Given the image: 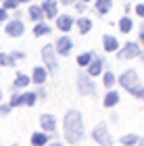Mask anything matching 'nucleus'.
<instances>
[{
    "instance_id": "f257e3e1",
    "label": "nucleus",
    "mask_w": 144,
    "mask_h": 146,
    "mask_svg": "<svg viewBox=\"0 0 144 146\" xmlns=\"http://www.w3.org/2000/svg\"><path fill=\"white\" fill-rule=\"evenodd\" d=\"M63 127H65V140L69 144H75L84 138V119H82V113L80 111H69L65 115V121H63Z\"/></svg>"
},
{
    "instance_id": "f03ea898",
    "label": "nucleus",
    "mask_w": 144,
    "mask_h": 146,
    "mask_svg": "<svg viewBox=\"0 0 144 146\" xmlns=\"http://www.w3.org/2000/svg\"><path fill=\"white\" fill-rule=\"evenodd\" d=\"M119 84H121V88L129 92V94H138V90H140V79H138V73H136L134 69H127V71H123L121 73V77H119Z\"/></svg>"
},
{
    "instance_id": "7ed1b4c3",
    "label": "nucleus",
    "mask_w": 144,
    "mask_h": 146,
    "mask_svg": "<svg viewBox=\"0 0 144 146\" xmlns=\"http://www.w3.org/2000/svg\"><path fill=\"white\" fill-rule=\"evenodd\" d=\"M42 63L48 67L50 73H54L58 63H56V44H46L42 48Z\"/></svg>"
},
{
    "instance_id": "20e7f679",
    "label": "nucleus",
    "mask_w": 144,
    "mask_h": 146,
    "mask_svg": "<svg viewBox=\"0 0 144 146\" xmlns=\"http://www.w3.org/2000/svg\"><path fill=\"white\" fill-rule=\"evenodd\" d=\"M77 90H80V94H84V96H94L96 94V86H94L90 73H80V75H77Z\"/></svg>"
},
{
    "instance_id": "39448f33",
    "label": "nucleus",
    "mask_w": 144,
    "mask_h": 146,
    "mask_svg": "<svg viewBox=\"0 0 144 146\" xmlns=\"http://www.w3.org/2000/svg\"><path fill=\"white\" fill-rule=\"evenodd\" d=\"M140 46L136 42H127L125 46H121L119 50H117V56H119V61H129V58H136L140 56Z\"/></svg>"
},
{
    "instance_id": "423d86ee",
    "label": "nucleus",
    "mask_w": 144,
    "mask_h": 146,
    "mask_svg": "<svg viewBox=\"0 0 144 146\" xmlns=\"http://www.w3.org/2000/svg\"><path fill=\"white\" fill-rule=\"evenodd\" d=\"M92 138L98 144H102V146H111V144H113V138H111V134H109V129H107V125H104V123H100L92 131Z\"/></svg>"
},
{
    "instance_id": "0eeeda50",
    "label": "nucleus",
    "mask_w": 144,
    "mask_h": 146,
    "mask_svg": "<svg viewBox=\"0 0 144 146\" xmlns=\"http://www.w3.org/2000/svg\"><path fill=\"white\" fill-rule=\"evenodd\" d=\"M4 31H6V34H9L11 38H19V36H23V34H25V25H23L21 19H17V17H15L13 21L6 23Z\"/></svg>"
},
{
    "instance_id": "6e6552de",
    "label": "nucleus",
    "mask_w": 144,
    "mask_h": 146,
    "mask_svg": "<svg viewBox=\"0 0 144 146\" xmlns=\"http://www.w3.org/2000/svg\"><path fill=\"white\" fill-rule=\"evenodd\" d=\"M40 127L44 131H48V134H52V131L56 129V117L50 115V113H46V115L40 117Z\"/></svg>"
},
{
    "instance_id": "1a4fd4ad",
    "label": "nucleus",
    "mask_w": 144,
    "mask_h": 146,
    "mask_svg": "<svg viewBox=\"0 0 144 146\" xmlns=\"http://www.w3.org/2000/svg\"><path fill=\"white\" fill-rule=\"evenodd\" d=\"M71 48H73V42H71V38H67V36L58 38V42H56V52H58L61 56H67L69 52H71Z\"/></svg>"
},
{
    "instance_id": "9d476101",
    "label": "nucleus",
    "mask_w": 144,
    "mask_h": 146,
    "mask_svg": "<svg viewBox=\"0 0 144 146\" xmlns=\"http://www.w3.org/2000/svg\"><path fill=\"white\" fill-rule=\"evenodd\" d=\"M73 17L71 15H58L56 17V29L61 31H71V27H73Z\"/></svg>"
},
{
    "instance_id": "9b49d317",
    "label": "nucleus",
    "mask_w": 144,
    "mask_h": 146,
    "mask_svg": "<svg viewBox=\"0 0 144 146\" xmlns=\"http://www.w3.org/2000/svg\"><path fill=\"white\" fill-rule=\"evenodd\" d=\"M42 9H44V13H46V19H56L58 17V4L54 2V0H44Z\"/></svg>"
},
{
    "instance_id": "f8f14e48",
    "label": "nucleus",
    "mask_w": 144,
    "mask_h": 146,
    "mask_svg": "<svg viewBox=\"0 0 144 146\" xmlns=\"http://www.w3.org/2000/svg\"><path fill=\"white\" fill-rule=\"evenodd\" d=\"M102 67H104V61H102L98 54H94L92 63L88 65V73H90L92 77H96V75H100V73H102Z\"/></svg>"
},
{
    "instance_id": "ddd939ff",
    "label": "nucleus",
    "mask_w": 144,
    "mask_h": 146,
    "mask_svg": "<svg viewBox=\"0 0 144 146\" xmlns=\"http://www.w3.org/2000/svg\"><path fill=\"white\" fill-rule=\"evenodd\" d=\"M46 77H48V67L46 65H44V67H36L34 73H31V82H36L38 86H42L46 82Z\"/></svg>"
},
{
    "instance_id": "4468645a",
    "label": "nucleus",
    "mask_w": 144,
    "mask_h": 146,
    "mask_svg": "<svg viewBox=\"0 0 144 146\" xmlns=\"http://www.w3.org/2000/svg\"><path fill=\"white\" fill-rule=\"evenodd\" d=\"M102 48L107 50V52H117V50H119V42H117V38L107 34V36L102 38Z\"/></svg>"
},
{
    "instance_id": "2eb2a0df",
    "label": "nucleus",
    "mask_w": 144,
    "mask_h": 146,
    "mask_svg": "<svg viewBox=\"0 0 144 146\" xmlns=\"http://www.w3.org/2000/svg\"><path fill=\"white\" fill-rule=\"evenodd\" d=\"M29 82H31V77H29V75H25V73H17L15 82H13V88H15V90L27 88V84H29Z\"/></svg>"
},
{
    "instance_id": "dca6fc26",
    "label": "nucleus",
    "mask_w": 144,
    "mask_h": 146,
    "mask_svg": "<svg viewBox=\"0 0 144 146\" xmlns=\"http://www.w3.org/2000/svg\"><path fill=\"white\" fill-rule=\"evenodd\" d=\"M117 102H119V94H117L115 90H109V92H107V96L102 98V104H104V107H107V109L115 107Z\"/></svg>"
},
{
    "instance_id": "f3484780",
    "label": "nucleus",
    "mask_w": 144,
    "mask_h": 146,
    "mask_svg": "<svg viewBox=\"0 0 144 146\" xmlns=\"http://www.w3.org/2000/svg\"><path fill=\"white\" fill-rule=\"evenodd\" d=\"M31 144L34 146H42V144H48V131H36L34 136H31Z\"/></svg>"
},
{
    "instance_id": "a211bd4d",
    "label": "nucleus",
    "mask_w": 144,
    "mask_h": 146,
    "mask_svg": "<svg viewBox=\"0 0 144 146\" xmlns=\"http://www.w3.org/2000/svg\"><path fill=\"white\" fill-rule=\"evenodd\" d=\"M75 25H77V29H80V34H88V31L92 29V21H90L88 17H80L75 21Z\"/></svg>"
},
{
    "instance_id": "6ab92c4d",
    "label": "nucleus",
    "mask_w": 144,
    "mask_h": 146,
    "mask_svg": "<svg viewBox=\"0 0 144 146\" xmlns=\"http://www.w3.org/2000/svg\"><path fill=\"white\" fill-rule=\"evenodd\" d=\"M111 2H113V0H94L96 13H98V15H107L109 9H111Z\"/></svg>"
},
{
    "instance_id": "aec40b11",
    "label": "nucleus",
    "mask_w": 144,
    "mask_h": 146,
    "mask_svg": "<svg viewBox=\"0 0 144 146\" xmlns=\"http://www.w3.org/2000/svg\"><path fill=\"white\" fill-rule=\"evenodd\" d=\"M29 17L34 19V21H42V17H46V13H44L42 4H40V6H38V4L29 6Z\"/></svg>"
},
{
    "instance_id": "412c9836",
    "label": "nucleus",
    "mask_w": 144,
    "mask_h": 146,
    "mask_svg": "<svg viewBox=\"0 0 144 146\" xmlns=\"http://www.w3.org/2000/svg\"><path fill=\"white\" fill-rule=\"evenodd\" d=\"M92 58H94V52H82V54L77 56V65H80V67H86V69H88V65L92 63Z\"/></svg>"
},
{
    "instance_id": "4be33fe9",
    "label": "nucleus",
    "mask_w": 144,
    "mask_h": 146,
    "mask_svg": "<svg viewBox=\"0 0 144 146\" xmlns=\"http://www.w3.org/2000/svg\"><path fill=\"white\" fill-rule=\"evenodd\" d=\"M50 34V27H48V23H42V21H36V27H34V36H46Z\"/></svg>"
},
{
    "instance_id": "5701e85b",
    "label": "nucleus",
    "mask_w": 144,
    "mask_h": 146,
    "mask_svg": "<svg viewBox=\"0 0 144 146\" xmlns=\"http://www.w3.org/2000/svg\"><path fill=\"white\" fill-rule=\"evenodd\" d=\"M17 61V58L15 56H13V52H11V54H4V52H0V65H2V67H15V63Z\"/></svg>"
},
{
    "instance_id": "b1692460",
    "label": "nucleus",
    "mask_w": 144,
    "mask_h": 146,
    "mask_svg": "<svg viewBox=\"0 0 144 146\" xmlns=\"http://www.w3.org/2000/svg\"><path fill=\"white\" fill-rule=\"evenodd\" d=\"M132 27H134V23H132V19H129V17H121L119 19V29L123 31V34H129Z\"/></svg>"
},
{
    "instance_id": "393cba45",
    "label": "nucleus",
    "mask_w": 144,
    "mask_h": 146,
    "mask_svg": "<svg viewBox=\"0 0 144 146\" xmlns=\"http://www.w3.org/2000/svg\"><path fill=\"white\" fill-rule=\"evenodd\" d=\"M11 104H13V109H15V107H23V104H25V92H23V94H13Z\"/></svg>"
},
{
    "instance_id": "a878e982",
    "label": "nucleus",
    "mask_w": 144,
    "mask_h": 146,
    "mask_svg": "<svg viewBox=\"0 0 144 146\" xmlns=\"http://www.w3.org/2000/svg\"><path fill=\"white\" fill-rule=\"evenodd\" d=\"M138 142H140V138L136 136V134H127V136H123V138H121V144H127V146L138 144Z\"/></svg>"
},
{
    "instance_id": "bb28decb",
    "label": "nucleus",
    "mask_w": 144,
    "mask_h": 146,
    "mask_svg": "<svg viewBox=\"0 0 144 146\" xmlns=\"http://www.w3.org/2000/svg\"><path fill=\"white\" fill-rule=\"evenodd\" d=\"M38 98H40L38 92H25V104H27V107H34Z\"/></svg>"
},
{
    "instance_id": "cd10ccee",
    "label": "nucleus",
    "mask_w": 144,
    "mask_h": 146,
    "mask_svg": "<svg viewBox=\"0 0 144 146\" xmlns=\"http://www.w3.org/2000/svg\"><path fill=\"white\" fill-rule=\"evenodd\" d=\"M117 82V77L113 75V73H111V71H107V73H104V75H102V84L104 86H107V88H111V86H113Z\"/></svg>"
},
{
    "instance_id": "c85d7f7f",
    "label": "nucleus",
    "mask_w": 144,
    "mask_h": 146,
    "mask_svg": "<svg viewBox=\"0 0 144 146\" xmlns=\"http://www.w3.org/2000/svg\"><path fill=\"white\" fill-rule=\"evenodd\" d=\"M2 2H4V9H9V11H15L17 6L21 4L19 0H2Z\"/></svg>"
},
{
    "instance_id": "c756f323",
    "label": "nucleus",
    "mask_w": 144,
    "mask_h": 146,
    "mask_svg": "<svg viewBox=\"0 0 144 146\" xmlns=\"http://www.w3.org/2000/svg\"><path fill=\"white\" fill-rule=\"evenodd\" d=\"M13 109V104H0V115H9Z\"/></svg>"
},
{
    "instance_id": "7c9ffc66",
    "label": "nucleus",
    "mask_w": 144,
    "mask_h": 146,
    "mask_svg": "<svg viewBox=\"0 0 144 146\" xmlns=\"http://www.w3.org/2000/svg\"><path fill=\"white\" fill-rule=\"evenodd\" d=\"M6 19H9V9H0V21H6Z\"/></svg>"
},
{
    "instance_id": "2f4dec72",
    "label": "nucleus",
    "mask_w": 144,
    "mask_h": 146,
    "mask_svg": "<svg viewBox=\"0 0 144 146\" xmlns=\"http://www.w3.org/2000/svg\"><path fill=\"white\" fill-rule=\"evenodd\" d=\"M75 9L80 11V13H84V11H86V2H84V0H80V2H75Z\"/></svg>"
},
{
    "instance_id": "473e14b6",
    "label": "nucleus",
    "mask_w": 144,
    "mask_h": 146,
    "mask_svg": "<svg viewBox=\"0 0 144 146\" xmlns=\"http://www.w3.org/2000/svg\"><path fill=\"white\" fill-rule=\"evenodd\" d=\"M136 13H138V17L144 19V4H136Z\"/></svg>"
},
{
    "instance_id": "72a5a7b5",
    "label": "nucleus",
    "mask_w": 144,
    "mask_h": 146,
    "mask_svg": "<svg viewBox=\"0 0 144 146\" xmlns=\"http://www.w3.org/2000/svg\"><path fill=\"white\" fill-rule=\"evenodd\" d=\"M13 56H15L17 61H21V58H25V52H21V50H15V52H13Z\"/></svg>"
},
{
    "instance_id": "f704fd0d",
    "label": "nucleus",
    "mask_w": 144,
    "mask_h": 146,
    "mask_svg": "<svg viewBox=\"0 0 144 146\" xmlns=\"http://www.w3.org/2000/svg\"><path fill=\"white\" fill-rule=\"evenodd\" d=\"M38 96H40V98H44V96H46V90H44L42 86H40V88H38Z\"/></svg>"
},
{
    "instance_id": "c9c22d12",
    "label": "nucleus",
    "mask_w": 144,
    "mask_h": 146,
    "mask_svg": "<svg viewBox=\"0 0 144 146\" xmlns=\"http://www.w3.org/2000/svg\"><path fill=\"white\" fill-rule=\"evenodd\" d=\"M61 4H75V0H58Z\"/></svg>"
},
{
    "instance_id": "e433bc0d",
    "label": "nucleus",
    "mask_w": 144,
    "mask_h": 146,
    "mask_svg": "<svg viewBox=\"0 0 144 146\" xmlns=\"http://www.w3.org/2000/svg\"><path fill=\"white\" fill-rule=\"evenodd\" d=\"M140 40H142V42H144V23L140 25Z\"/></svg>"
},
{
    "instance_id": "4c0bfd02",
    "label": "nucleus",
    "mask_w": 144,
    "mask_h": 146,
    "mask_svg": "<svg viewBox=\"0 0 144 146\" xmlns=\"http://www.w3.org/2000/svg\"><path fill=\"white\" fill-rule=\"evenodd\" d=\"M136 96H138V98H144V86H142V88L138 90V94H136Z\"/></svg>"
},
{
    "instance_id": "58836bf2",
    "label": "nucleus",
    "mask_w": 144,
    "mask_h": 146,
    "mask_svg": "<svg viewBox=\"0 0 144 146\" xmlns=\"http://www.w3.org/2000/svg\"><path fill=\"white\" fill-rule=\"evenodd\" d=\"M140 58H142V63H144V50H142V52H140Z\"/></svg>"
},
{
    "instance_id": "ea45409f",
    "label": "nucleus",
    "mask_w": 144,
    "mask_h": 146,
    "mask_svg": "<svg viewBox=\"0 0 144 146\" xmlns=\"http://www.w3.org/2000/svg\"><path fill=\"white\" fill-rule=\"evenodd\" d=\"M84 2H94V0H84Z\"/></svg>"
},
{
    "instance_id": "a19ab883",
    "label": "nucleus",
    "mask_w": 144,
    "mask_h": 146,
    "mask_svg": "<svg viewBox=\"0 0 144 146\" xmlns=\"http://www.w3.org/2000/svg\"><path fill=\"white\" fill-rule=\"evenodd\" d=\"M0 100H2V90H0Z\"/></svg>"
},
{
    "instance_id": "79ce46f5",
    "label": "nucleus",
    "mask_w": 144,
    "mask_h": 146,
    "mask_svg": "<svg viewBox=\"0 0 144 146\" xmlns=\"http://www.w3.org/2000/svg\"><path fill=\"white\" fill-rule=\"evenodd\" d=\"M19 2H29V0H19Z\"/></svg>"
}]
</instances>
